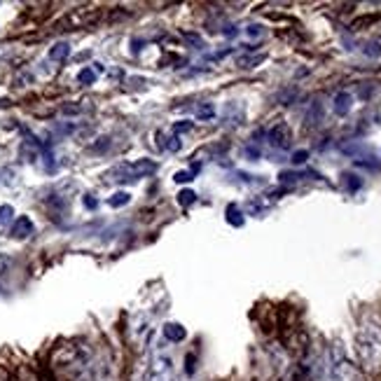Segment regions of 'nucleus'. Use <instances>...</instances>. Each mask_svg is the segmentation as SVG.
Returning a JSON list of instances; mask_svg holds the SVG:
<instances>
[{
	"instance_id": "nucleus-5",
	"label": "nucleus",
	"mask_w": 381,
	"mask_h": 381,
	"mask_svg": "<svg viewBox=\"0 0 381 381\" xmlns=\"http://www.w3.org/2000/svg\"><path fill=\"white\" fill-rule=\"evenodd\" d=\"M33 220L28 218V215H19V218L12 223V230H10V234H12V238H16V241H24V238H28L33 234Z\"/></svg>"
},
{
	"instance_id": "nucleus-14",
	"label": "nucleus",
	"mask_w": 381,
	"mask_h": 381,
	"mask_svg": "<svg viewBox=\"0 0 381 381\" xmlns=\"http://www.w3.org/2000/svg\"><path fill=\"white\" fill-rule=\"evenodd\" d=\"M19 374H21V381H45L38 372H33V369H28V367H21Z\"/></svg>"
},
{
	"instance_id": "nucleus-6",
	"label": "nucleus",
	"mask_w": 381,
	"mask_h": 381,
	"mask_svg": "<svg viewBox=\"0 0 381 381\" xmlns=\"http://www.w3.org/2000/svg\"><path fill=\"white\" fill-rule=\"evenodd\" d=\"M162 334H164V339H167V342L178 344V342H183V339L187 337V330L180 325V323H164Z\"/></svg>"
},
{
	"instance_id": "nucleus-7",
	"label": "nucleus",
	"mask_w": 381,
	"mask_h": 381,
	"mask_svg": "<svg viewBox=\"0 0 381 381\" xmlns=\"http://www.w3.org/2000/svg\"><path fill=\"white\" fill-rule=\"evenodd\" d=\"M351 106H354V96H351L349 92H339L337 96H334V112H337L339 117L349 115L351 112Z\"/></svg>"
},
{
	"instance_id": "nucleus-3",
	"label": "nucleus",
	"mask_w": 381,
	"mask_h": 381,
	"mask_svg": "<svg viewBox=\"0 0 381 381\" xmlns=\"http://www.w3.org/2000/svg\"><path fill=\"white\" fill-rule=\"evenodd\" d=\"M269 143L276 147V150H290L293 145V132L286 122H278L274 129L269 132Z\"/></svg>"
},
{
	"instance_id": "nucleus-11",
	"label": "nucleus",
	"mask_w": 381,
	"mask_h": 381,
	"mask_svg": "<svg viewBox=\"0 0 381 381\" xmlns=\"http://www.w3.org/2000/svg\"><path fill=\"white\" fill-rule=\"evenodd\" d=\"M14 218V208L10 206V204H5V206H0V227L10 225Z\"/></svg>"
},
{
	"instance_id": "nucleus-20",
	"label": "nucleus",
	"mask_w": 381,
	"mask_h": 381,
	"mask_svg": "<svg viewBox=\"0 0 381 381\" xmlns=\"http://www.w3.org/2000/svg\"><path fill=\"white\" fill-rule=\"evenodd\" d=\"M306 157H309V152H306V150H299V152H295V155H293V162H295V164H304Z\"/></svg>"
},
{
	"instance_id": "nucleus-8",
	"label": "nucleus",
	"mask_w": 381,
	"mask_h": 381,
	"mask_svg": "<svg viewBox=\"0 0 381 381\" xmlns=\"http://www.w3.org/2000/svg\"><path fill=\"white\" fill-rule=\"evenodd\" d=\"M71 56V45L68 42H56L54 47H49V59L52 61H66Z\"/></svg>"
},
{
	"instance_id": "nucleus-17",
	"label": "nucleus",
	"mask_w": 381,
	"mask_h": 381,
	"mask_svg": "<svg viewBox=\"0 0 381 381\" xmlns=\"http://www.w3.org/2000/svg\"><path fill=\"white\" fill-rule=\"evenodd\" d=\"M190 129H192V122H190V119H183V122L175 124L173 132H175V134H183V132H190Z\"/></svg>"
},
{
	"instance_id": "nucleus-22",
	"label": "nucleus",
	"mask_w": 381,
	"mask_h": 381,
	"mask_svg": "<svg viewBox=\"0 0 381 381\" xmlns=\"http://www.w3.org/2000/svg\"><path fill=\"white\" fill-rule=\"evenodd\" d=\"M260 33H262V31H260V26H248V36H260Z\"/></svg>"
},
{
	"instance_id": "nucleus-9",
	"label": "nucleus",
	"mask_w": 381,
	"mask_h": 381,
	"mask_svg": "<svg viewBox=\"0 0 381 381\" xmlns=\"http://www.w3.org/2000/svg\"><path fill=\"white\" fill-rule=\"evenodd\" d=\"M96 77H99V71H94V68H82V71L77 73L79 84H94Z\"/></svg>"
},
{
	"instance_id": "nucleus-18",
	"label": "nucleus",
	"mask_w": 381,
	"mask_h": 381,
	"mask_svg": "<svg viewBox=\"0 0 381 381\" xmlns=\"http://www.w3.org/2000/svg\"><path fill=\"white\" fill-rule=\"evenodd\" d=\"M10 269V255H5V253H0V276L5 274V271Z\"/></svg>"
},
{
	"instance_id": "nucleus-23",
	"label": "nucleus",
	"mask_w": 381,
	"mask_h": 381,
	"mask_svg": "<svg viewBox=\"0 0 381 381\" xmlns=\"http://www.w3.org/2000/svg\"><path fill=\"white\" fill-rule=\"evenodd\" d=\"M84 206L96 208V199H92V197H84Z\"/></svg>"
},
{
	"instance_id": "nucleus-21",
	"label": "nucleus",
	"mask_w": 381,
	"mask_h": 381,
	"mask_svg": "<svg viewBox=\"0 0 381 381\" xmlns=\"http://www.w3.org/2000/svg\"><path fill=\"white\" fill-rule=\"evenodd\" d=\"M167 147H169V150H171V152H175V150H178V147H180V143H178V138H169V143H167Z\"/></svg>"
},
{
	"instance_id": "nucleus-10",
	"label": "nucleus",
	"mask_w": 381,
	"mask_h": 381,
	"mask_svg": "<svg viewBox=\"0 0 381 381\" xmlns=\"http://www.w3.org/2000/svg\"><path fill=\"white\" fill-rule=\"evenodd\" d=\"M132 201V195L129 192H115L110 199H108V204H110L112 208H119V206H127V204Z\"/></svg>"
},
{
	"instance_id": "nucleus-2",
	"label": "nucleus",
	"mask_w": 381,
	"mask_h": 381,
	"mask_svg": "<svg viewBox=\"0 0 381 381\" xmlns=\"http://www.w3.org/2000/svg\"><path fill=\"white\" fill-rule=\"evenodd\" d=\"M157 171V162L152 159H136V162H122L117 167H112L110 171L103 173L106 180L110 183H119V180H138L145 175H152Z\"/></svg>"
},
{
	"instance_id": "nucleus-15",
	"label": "nucleus",
	"mask_w": 381,
	"mask_h": 381,
	"mask_svg": "<svg viewBox=\"0 0 381 381\" xmlns=\"http://www.w3.org/2000/svg\"><path fill=\"white\" fill-rule=\"evenodd\" d=\"M213 115H215V108H213V106H201V108L197 110V117H199V119H210Z\"/></svg>"
},
{
	"instance_id": "nucleus-4",
	"label": "nucleus",
	"mask_w": 381,
	"mask_h": 381,
	"mask_svg": "<svg viewBox=\"0 0 381 381\" xmlns=\"http://www.w3.org/2000/svg\"><path fill=\"white\" fill-rule=\"evenodd\" d=\"M94 21H99V12H96V10H87V8H79L68 16V24H71L73 28L92 26Z\"/></svg>"
},
{
	"instance_id": "nucleus-12",
	"label": "nucleus",
	"mask_w": 381,
	"mask_h": 381,
	"mask_svg": "<svg viewBox=\"0 0 381 381\" xmlns=\"http://www.w3.org/2000/svg\"><path fill=\"white\" fill-rule=\"evenodd\" d=\"M195 201H197V195L192 190H183L178 195V204H180V206H190V204H195Z\"/></svg>"
},
{
	"instance_id": "nucleus-19",
	"label": "nucleus",
	"mask_w": 381,
	"mask_h": 381,
	"mask_svg": "<svg viewBox=\"0 0 381 381\" xmlns=\"http://www.w3.org/2000/svg\"><path fill=\"white\" fill-rule=\"evenodd\" d=\"M173 178H175V183H190V180H192V173H190V171H178V173L173 175Z\"/></svg>"
},
{
	"instance_id": "nucleus-1",
	"label": "nucleus",
	"mask_w": 381,
	"mask_h": 381,
	"mask_svg": "<svg viewBox=\"0 0 381 381\" xmlns=\"http://www.w3.org/2000/svg\"><path fill=\"white\" fill-rule=\"evenodd\" d=\"M356 351H358L360 362L367 369L381 367V328L362 325L356 337Z\"/></svg>"
},
{
	"instance_id": "nucleus-16",
	"label": "nucleus",
	"mask_w": 381,
	"mask_h": 381,
	"mask_svg": "<svg viewBox=\"0 0 381 381\" xmlns=\"http://www.w3.org/2000/svg\"><path fill=\"white\" fill-rule=\"evenodd\" d=\"M227 213H230V223H232V225H236V227H241V225H243L241 213H238V210H236L234 206H230V210H227Z\"/></svg>"
},
{
	"instance_id": "nucleus-13",
	"label": "nucleus",
	"mask_w": 381,
	"mask_h": 381,
	"mask_svg": "<svg viewBox=\"0 0 381 381\" xmlns=\"http://www.w3.org/2000/svg\"><path fill=\"white\" fill-rule=\"evenodd\" d=\"M379 16L377 14H369V16H360V19H356L354 24H351V28H354V31H360V26H369L372 24V21H377Z\"/></svg>"
}]
</instances>
